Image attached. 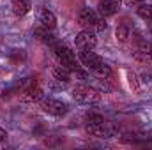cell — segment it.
<instances>
[{"instance_id":"6da1fadb","label":"cell","mask_w":152,"mask_h":150,"mask_svg":"<svg viewBox=\"0 0 152 150\" xmlns=\"http://www.w3.org/2000/svg\"><path fill=\"white\" fill-rule=\"evenodd\" d=\"M51 50H53V51H55V55L60 58V64H62V66H66L71 73H76L80 78H85V73L81 71V66L78 64L75 53H73V51H71L64 42H60V41L57 39V41L51 44Z\"/></svg>"},{"instance_id":"7a4b0ae2","label":"cell","mask_w":152,"mask_h":150,"mask_svg":"<svg viewBox=\"0 0 152 150\" xmlns=\"http://www.w3.org/2000/svg\"><path fill=\"white\" fill-rule=\"evenodd\" d=\"M73 97H75L76 103L80 104H97L101 101V94L92 88V87H85V85H80L73 90Z\"/></svg>"},{"instance_id":"3957f363","label":"cell","mask_w":152,"mask_h":150,"mask_svg":"<svg viewBox=\"0 0 152 150\" xmlns=\"http://www.w3.org/2000/svg\"><path fill=\"white\" fill-rule=\"evenodd\" d=\"M41 108H42V111L50 113L53 117H64L67 113V104L58 101V99H53V97H42Z\"/></svg>"},{"instance_id":"277c9868","label":"cell","mask_w":152,"mask_h":150,"mask_svg":"<svg viewBox=\"0 0 152 150\" xmlns=\"http://www.w3.org/2000/svg\"><path fill=\"white\" fill-rule=\"evenodd\" d=\"M42 99V88L39 87L36 81H28V85L23 88V92H21V101H25V103H37Z\"/></svg>"},{"instance_id":"5b68a950","label":"cell","mask_w":152,"mask_h":150,"mask_svg":"<svg viewBox=\"0 0 152 150\" xmlns=\"http://www.w3.org/2000/svg\"><path fill=\"white\" fill-rule=\"evenodd\" d=\"M75 44H76V48H80V50H92L97 44V37H96L94 32L83 30V32H80L75 37Z\"/></svg>"},{"instance_id":"8992f818","label":"cell","mask_w":152,"mask_h":150,"mask_svg":"<svg viewBox=\"0 0 152 150\" xmlns=\"http://www.w3.org/2000/svg\"><path fill=\"white\" fill-rule=\"evenodd\" d=\"M85 131H87V134L96 136V138H112L113 136V129L106 122H103V124H87Z\"/></svg>"},{"instance_id":"52a82bcc","label":"cell","mask_w":152,"mask_h":150,"mask_svg":"<svg viewBox=\"0 0 152 150\" xmlns=\"http://www.w3.org/2000/svg\"><path fill=\"white\" fill-rule=\"evenodd\" d=\"M78 21L81 27H87V28H94L96 23L99 21V16L94 9H81L80 14H78Z\"/></svg>"},{"instance_id":"ba28073f","label":"cell","mask_w":152,"mask_h":150,"mask_svg":"<svg viewBox=\"0 0 152 150\" xmlns=\"http://www.w3.org/2000/svg\"><path fill=\"white\" fill-rule=\"evenodd\" d=\"M118 9H120V0H101L99 5H97V12L103 18H108V16L117 14Z\"/></svg>"},{"instance_id":"9c48e42d","label":"cell","mask_w":152,"mask_h":150,"mask_svg":"<svg viewBox=\"0 0 152 150\" xmlns=\"http://www.w3.org/2000/svg\"><path fill=\"white\" fill-rule=\"evenodd\" d=\"M39 23L42 25V27H46V28H50V30H53L55 27H57V18H55V14L50 11V9H46V7H41L39 9Z\"/></svg>"},{"instance_id":"30bf717a","label":"cell","mask_w":152,"mask_h":150,"mask_svg":"<svg viewBox=\"0 0 152 150\" xmlns=\"http://www.w3.org/2000/svg\"><path fill=\"white\" fill-rule=\"evenodd\" d=\"M80 58H81L83 66H85V67H88L90 71H92L94 67H97V66L103 62V60H101V57H99V55H96V53H94V51H90V50H81Z\"/></svg>"},{"instance_id":"8fae6325","label":"cell","mask_w":152,"mask_h":150,"mask_svg":"<svg viewBox=\"0 0 152 150\" xmlns=\"http://www.w3.org/2000/svg\"><path fill=\"white\" fill-rule=\"evenodd\" d=\"M34 36H36L39 41H42L44 44H50V46L57 41L55 36L50 34V28H46V27H42V25H41V28H36V30H34Z\"/></svg>"},{"instance_id":"7c38bea8","label":"cell","mask_w":152,"mask_h":150,"mask_svg":"<svg viewBox=\"0 0 152 150\" xmlns=\"http://www.w3.org/2000/svg\"><path fill=\"white\" fill-rule=\"evenodd\" d=\"M53 78H55L57 81H60V83H62V81L67 83V81L71 79V71H69L66 66H62V64H60V66H55V67H53Z\"/></svg>"},{"instance_id":"4fadbf2b","label":"cell","mask_w":152,"mask_h":150,"mask_svg":"<svg viewBox=\"0 0 152 150\" xmlns=\"http://www.w3.org/2000/svg\"><path fill=\"white\" fill-rule=\"evenodd\" d=\"M30 11V0H12V12L16 16H25Z\"/></svg>"},{"instance_id":"5bb4252c","label":"cell","mask_w":152,"mask_h":150,"mask_svg":"<svg viewBox=\"0 0 152 150\" xmlns=\"http://www.w3.org/2000/svg\"><path fill=\"white\" fill-rule=\"evenodd\" d=\"M92 73H94L96 78H99V79H108V78L112 76V67H110L108 64L101 62L97 67H94V69H92Z\"/></svg>"},{"instance_id":"9a60e30c","label":"cell","mask_w":152,"mask_h":150,"mask_svg":"<svg viewBox=\"0 0 152 150\" xmlns=\"http://www.w3.org/2000/svg\"><path fill=\"white\" fill-rule=\"evenodd\" d=\"M115 36H117V41H118V42H126L127 39L131 37V27H129L126 21H124V23H120V25L117 27Z\"/></svg>"},{"instance_id":"2e32d148","label":"cell","mask_w":152,"mask_h":150,"mask_svg":"<svg viewBox=\"0 0 152 150\" xmlns=\"http://www.w3.org/2000/svg\"><path fill=\"white\" fill-rule=\"evenodd\" d=\"M136 58H147L152 55V42L151 41H143L138 48H136Z\"/></svg>"},{"instance_id":"e0dca14e","label":"cell","mask_w":152,"mask_h":150,"mask_svg":"<svg viewBox=\"0 0 152 150\" xmlns=\"http://www.w3.org/2000/svg\"><path fill=\"white\" fill-rule=\"evenodd\" d=\"M136 14L143 20H152V5H140L136 9Z\"/></svg>"},{"instance_id":"ac0fdd59","label":"cell","mask_w":152,"mask_h":150,"mask_svg":"<svg viewBox=\"0 0 152 150\" xmlns=\"http://www.w3.org/2000/svg\"><path fill=\"white\" fill-rule=\"evenodd\" d=\"M85 120H87V124H103V122H106L104 117H101L97 113H87L85 115Z\"/></svg>"},{"instance_id":"d6986e66","label":"cell","mask_w":152,"mask_h":150,"mask_svg":"<svg viewBox=\"0 0 152 150\" xmlns=\"http://www.w3.org/2000/svg\"><path fill=\"white\" fill-rule=\"evenodd\" d=\"M127 79H129V87L133 88V90H138L140 88V81H138V76L134 74V73H127Z\"/></svg>"},{"instance_id":"ffe728a7","label":"cell","mask_w":152,"mask_h":150,"mask_svg":"<svg viewBox=\"0 0 152 150\" xmlns=\"http://www.w3.org/2000/svg\"><path fill=\"white\" fill-rule=\"evenodd\" d=\"M97 32H103V30H106V21L104 20H99L97 23H96V27H94Z\"/></svg>"},{"instance_id":"44dd1931","label":"cell","mask_w":152,"mask_h":150,"mask_svg":"<svg viewBox=\"0 0 152 150\" xmlns=\"http://www.w3.org/2000/svg\"><path fill=\"white\" fill-rule=\"evenodd\" d=\"M5 138H7V133H5V131H4V129L0 127V141H4Z\"/></svg>"},{"instance_id":"7402d4cb","label":"cell","mask_w":152,"mask_h":150,"mask_svg":"<svg viewBox=\"0 0 152 150\" xmlns=\"http://www.w3.org/2000/svg\"><path fill=\"white\" fill-rule=\"evenodd\" d=\"M136 2H143V0H136Z\"/></svg>"},{"instance_id":"603a6c76","label":"cell","mask_w":152,"mask_h":150,"mask_svg":"<svg viewBox=\"0 0 152 150\" xmlns=\"http://www.w3.org/2000/svg\"><path fill=\"white\" fill-rule=\"evenodd\" d=\"M151 30H152V23H151Z\"/></svg>"}]
</instances>
